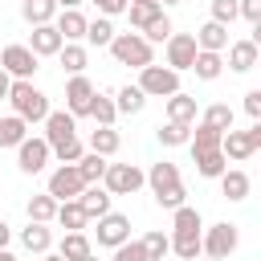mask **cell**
<instances>
[{"mask_svg": "<svg viewBox=\"0 0 261 261\" xmlns=\"http://www.w3.org/2000/svg\"><path fill=\"white\" fill-rule=\"evenodd\" d=\"M257 61H261V49L245 37V41H228V69L232 73H249V69H257Z\"/></svg>", "mask_w": 261, "mask_h": 261, "instance_id": "16", "label": "cell"}, {"mask_svg": "<svg viewBox=\"0 0 261 261\" xmlns=\"http://www.w3.org/2000/svg\"><path fill=\"white\" fill-rule=\"evenodd\" d=\"M237 16H245L249 24H261V0H237Z\"/></svg>", "mask_w": 261, "mask_h": 261, "instance_id": "48", "label": "cell"}, {"mask_svg": "<svg viewBox=\"0 0 261 261\" xmlns=\"http://www.w3.org/2000/svg\"><path fill=\"white\" fill-rule=\"evenodd\" d=\"M57 61H61V69L73 77V73H86V65H90V53H86V45H61Z\"/></svg>", "mask_w": 261, "mask_h": 261, "instance_id": "31", "label": "cell"}, {"mask_svg": "<svg viewBox=\"0 0 261 261\" xmlns=\"http://www.w3.org/2000/svg\"><path fill=\"white\" fill-rule=\"evenodd\" d=\"M41 261H61V257L57 253H41Z\"/></svg>", "mask_w": 261, "mask_h": 261, "instance_id": "56", "label": "cell"}, {"mask_svg": "<svg viewBox=\"0 0 261 261\" xmlns=\"http://www.w3.org/2000/svg\"><path fill=\"white\" fill-rule=\"evenodd\" d=\"M188 147H192V155H200V151H220V130H212V126H204V122H192Z\"/></svg>", "mask_w": 261, "mask_h": 261, "instance_id": "34", "label": "cell"}, {"mask_svg": "<svg viewBox=\"0 0 261 261\" xmlns=\"http://www.w3.org/2000/svg\"><path fill=\"white\" fill-rule=\"evenodd\" d=\"M41 139L49 143V155H53L57 147H65V143L77 139V118H73L69 110H49V114H45V135H41Z\"/></svg>", "mask_w": 261, "mask_h": 261, "instance_id": "9", "label": "cell"}, {"mask_svg": "<svg viewBox=\"0 0 261 261\" xmlns=\"http://www.w3.org/2000/svg\"><path fill=\"white\" fill-rule=\"evenodd\" d=\"M94 82L86 77V73H73L69 82H65V110L73 114V118H90V102H94Z\"/></svg>", "mask_w": 261, "mask_h": 261, "instance_id": "11", "label": "cell"}, {"mask_svg": "<svg viewBox=\"0 0 261 261\" xmlns=\"http://www.w3.org/2000/svg\"><path fill=\"white\" fill-rule=\"evenodd\" d=\"M253 151H261V122H253L249 130H224L220 135V155L232 163H245Z\"/></svg>", "mask_w": 261, "mask_h": 261, "instance_id": "5", "label": "cell"}, {"mask_svg": "<svg viewBox=\"0 0 261 261\" xmlns=\"http://www.w3.org/2000/svg\"><path fill=\"white\" fill-rule=\"evenodd\" d=\"M86 24H90V16H86L82 8H61V12L53 16V29L61 33L65 45H82V41H86Z\"/></svg>", "mask_w": 261, "mask_h": 261, "instance_id": "14", "label": "cell"}, {"mask_svg": "<svg viewBox=\"0 0 261 261\" xmlns=\"http://www.w3.org/2000/svg\"><path fill=\"white\" fill-rule=\"evenodd\" d=\"M45 192L61 204V200H77L82 192H86V179L77 175V167L73 163H57L53 171H49V184H45Z\"/></svg>", "mask_w": 261, "mask_h": 261, "instance_id": "8", "label": "cell"}, {"mask_svg": "<svg viewBox=\"0 0 261 261\" xmlns=\"http://www.w3.org/2000/svg\"><path fill=\"white\" fill-rule=\"evenodd\" d=\"M20 245H24L29 253H49V249H53V228L29 220V228H20Z\"/></svg>", "mask_w": 261, "mask_h": 261, "instance_id": "26", "label": "cell"}, {"mask_svg": "<svg viewBox=\"0 0 261 261\" xmlns=\"http://www.w3.org/2000/svg\"><path fill=\"white\" fill-rule=\"evenodd\" d=\"M171 253H175L179 261H196V257H204V249H200V232H171Z\"/></svg>", "mask_w": 261, "mask_h": 261, "instance_id": "37", "label": "cell"}, {"mask_svg": "<svg viewBox=\"0 0 261 261\" xmlns=\"http://www.w3.org/2000/svg\"><path fill=\"white\" fill-rule=\"evenodd\" d=\"M200 122L224 135V130H232V106H228V102H212V106H204V114H200Z\"/></svg>", "mask_w": 261, "mask_h": 261, "instance_id": "33", "label": "cell"}, {"mask_svg": "<svg viewBox=\"0 0 261 261\" xmlns=\"http://www.w3.org/2000/svg\"><path fill=\"white\" fill-rule=\"evenodd\" d=\"M192 73H196L200 82H216V77L224 73V57H220V53H196Z\"/></svg>", "mask_w": 261, "mask_h": 261, "instance_id": "32", "label": "cell"}, {"mask_svg": "<svg viewBox=\"0 0 261 261\" xmlns=\"http://www.w3.org/2000/svg\"><path fill=\"white\" fill-rule=\"evenodd\" d=\"M90 118H94L98 126H114V118H118L114 98H110V94H94V102H90Z\"/></svg>", "mask_w": 261, "mask_h": 261, "instance_id": "41", "label": "cell"}, {"mask_svg": "<svg viewBox=\"0 0 261 261\" xmlns=\"http://www.w3.org/2000/svg\"><path fill=\"white\" fill-rule=\"evenodd\" d=\"M167 102V122H184V126H192L196 122V98L192 94H171V98H163Z\"/></svg>", "mask_w": 261, "mask_h": 261, "instance_id": "21", "label": "cell"}, {"mask_svg": "<svg viewBox=\"0 0 261 261\" xmlns=\"http://www.w3.org/2000/svg\"><path fill=\"white\" fill-rule=\"evenodd\" d=\"M20 16H24V24H53L57 4L53 0H20Z\"/></svg>", "mask_w": 261, "mask_h": 261, "instance_id": "28", "label": "cell"}, {"mask_svg": "<svg viewBox=\"0 0 261 261\" xmlns=\"http://www.w3.org/2000/svg\"><path fill=\"white\" fill-rule=\"evenodd\" d=\"M82 155H86L82 139H73V143H65V147H57V151H53V159H57V163H77Z\"/></svg>", "mask_w": 261, "mask_h": 261, "instance_id": "47", "label": "cell"}, {"mask_svg": "<svg viewBox=\"0 0 261 261\" xmlns=\"http://www.w3.org/2000/svg\"><path fill=\"white\" fill-rule=\"evenodd\" d=\"M163 53H167V69H175V73H184V69H192V61H196V37L192 33H171L167 41H163Z\"/></svg>", "mask_w": 261, "mask_h": 261, "instance_id": "10", "label": "cell"}, {"mask_svg": "<svg viewBox=\"0 0 261 261\" xmlns=\"http://www.w3.org/2000/svg\"><path fill=\"white\" fill-rule=\"evenodd\" d=\"M90 4L98 8V16H110V20L126 12V0H90Z\"/></svg>", "mask_w": 261, "mask_h": 261, "instance_id": "49", "label": "cell"}, {"mask_svg": "<svg viewBox=\"0 0 261 261\" xmlns=\"http://www.w3.org/2000/svg\"><path fill=\"white\" fill-rule=\"evenodd\" d=\"M24 45H29V49L37 53V61H41V57H57L65 41H61V33H57L53 24H33V33H29Z\"/></svg>", "mask_w": 261, "mask_h": 261, "instance_id": "15", "label": "cell"}, {"mask_svg": "<svg viewBox=\"0 0 261 261\" xmlns=\"http://www.w3.org/2000/svg\"><path fill=\"white\" fill-rule=\"evenodd\" d=\"M53 4H57V12H61V8H82L86 0H53Z\"/></svg>", "mask_w": 261, "mask_h": 261, "instance_id": "53", "label": "cell"}, {"mask_svg": "<svg viewBox=\"0 0 261 261\" xmlns=\"http://www.w3.org/2000/svg\"><path fill=\"white\" fill-rule=\"evenodd\" d=\"M192 37H196V49H200V53H224V49H228V29L216 24V20L200 24Z\"/></svg>", "mask_w": 261, "mask_h": 261, "instance_id": "17", "label": "cell"}, {"mask_svg": "<svg viewBox=\"0 0 261 261\" xmlns=\"http://www.w3.org/2000/svg\"><path fill=\"white\" fill-rule=\"evenodd\" d=\"M0 69L12 82H33V73L41 69V61H37V53L29 45H4L0 49Z\"/></svg>", "mask_w": 261, "mask_h": 261, "instance_id": "6", "label": "cell"}, {"mask_svg": "<svg viewBox=\"0 0 261 261\" xmlns=\"http://www.w3.org/2000/svg\"><path fill=\"white\" fill-rule=\"evenodd\" d=\"M196 159V171L204 175V179H220L224 171H228V159L220 155V151H200V155H192Z\"/></svg>", "mask_w": 261, "mask_h": 261, "instance_id": "35", "label": "cell"}, {"mask_svg": "<svg viewBox=\"0 0 261 261\" xmlns=\"http://www.w3.org/2000/svg\"><path fill=\"white\" fill-rule=\"evenodd\" d=\"M110 261H147V253H143V245L139 241H122L118 249H114V257Z\"/></svg>", "mask_w": 261, "mask_h": 261, "instance_id": "46", "label": "cell"}, {"mask_svg": "<svg viewBox=\"0 0 261 261\" xmlns=\"http://www.w3.org/2000/svg\"><path fill=\"white\" fill-rule=\"evenodd\" d=\"M135 86H139L147 98H171V94H179V73L167 69V65H143Z\"/></svg>", "mask_w": 261, "mask_h": 261, "instance_id": "4", "label": "cell"}, {"mask_svg": "<svg viewBox=\"0 0 261 261\" xmlns=\"http://www.w3.org/2000/svg\"><path fill=\"white\" fill-rule=\"evenodd\" d=\"M8 90H12V77H8V73H4V69H0V102H4V98H8Z\"/></svg>", "mask_w": 261, "mask_h": 261, "instance_id": "51", "label": "cell"}, {"mask_svg": "<svg viewBox=\"0 0 261 261\" xmlns=\"http://www.w3.org/2000/svg\"><path fill=\"white\" fill-rule=\"evenodd\" d=\"M245 114H249L253 122H261V90H249V94H245Z\"/></svg>", "mask_w": 261, "mask_h": 261, "instance_id": "50", "label": "cell"}, {"mask_svg": "<svg viewBox=\"0 0 261 261\" xmlns=\"http://www.w3.org/2000/svg\"><path fill=\"white\" fill-rule=\"evenodd\" d=\"M49 159H53V155H49V143H45L41 135H37V139L29 135V139L16 147V167H20L24 175H41V171L49 167Z\"/></svg>", "mask_w": 261, "mask_h": 261, "instance_id": "12", "label": "cell"}, {"mask_svg": "<svg viewBox=\"0 0 261 261\" xmlns=\"http://www.w3.org/2000/svg\"><path fill=\"white\" fill-rule=\"evenodd\" d=\"M208 8H212V20H216V24H224V29L237 20V0H212Z\"/></svg>", "mask_w": 261, "mask_h": 261, "instance_id": "45", "label": "cell"}, {"mask_svg": "<svg viewBox=\"0 0 261 261\" xmlns=\"http://www.w3.org/2000/svg\"><path fill=\"white\" fill-rule=\"evenodd\" d=\"M24 139H29V122H20L16 114H4L0 118V151H16Z\"/></svg>", "mask_w": 261, "mask_h": 261, "instance_id": "22", "label": "cell"}, {"mask_svg": "<svg viewBox=\"0 0 261 261\" xmlns=\"http://www.w3.org/2000/svg\"><path fill=\"white\" fill-rule=\"evenodd\" d=\"M0 261H20V257H16L12 249H0Z\"/></svg>", "mask_w": 261, "mask_h": 261, "instance_id": "54", "label": "cell"}, {"mask_svg": "<svg viewBox=\"0 0 261 261\" xmlns=\"http://www.w3.org/2000/svg\"><path fill=\"white\" fill-rule=\"evenodd\" d=\"M106 163L110 159H102V155H94V151H86L73 167H77V175L86 179V184H102V175H106Z\"/></svg>", "mask_w": 261, "mask_h": 261, "instance_id": "38", "label": "cell"}, {"mask_svg": "<svg viewBox=\"0 0 261 261\" xmlns=\"http://www.w3.org/2000/svg\"><path fill=\"white\" fill-rule=\"evenodd\" d=\"M143 184H151V196H155V192L175 188V184H184V179H179V167H175L171 159H159V163H151V171H143Z\"/></svg>", "mask_w": 261, "mask_h": 261, "instance_id": "20", "label": "cell"}, {"mask_svg": "<svg viewBox=\"0 0 261 261\" xmlns=\"http://www.w3.org/2000/svg\"><path fill=\"white\" fill-rule=\"evenodd\" d=\"M94 237H98L102 249H118L122 241H130V216H122V212H106V216H98Z\"/></svg>", "mask_w": 261, "mask_h": 261, "instance_id": "13", "label": "cell"}, {"mask_svg": "<svg viewBox=\"0 0 261 261\" xmlns=\"http://www.w3.org/2000/svg\"><path fill=\"white\" fill-rule=\"evenodd\" d=\"M196 261H208V257H196Z\"/></svg>", "mask_w": 261, "mask_h": 261, "instance_id": "59", "label": "cell"}, {"mask_svg": "<svg viewBox=\"0 0 261 261\" xmlns=\"http://www.w3.org/2000/svg\"><path fill=\"white\" fill-rule=\"evenodd\" d=\"M24 212H29L33 224H53V216H57V200H53L49 192H37V196H29Z\"/></svg>", "mask_w": 261, "mask_h": 261, "instance_id": "24", "label": "cell"}, {"mask_svg": "<svg viewBox=\"0 0 261 261\" xmlns=\"http://www.w3.org/2000/svg\"><path fill=\"white\" fill-rule=\"evenodd\" d=\"M102 188L110 196H135L143 188V167H135V163H106Z\"/></svg>", "mask_w": 261, "mask_h": 261, "instance_id": "7", "label": "cell"}, {"mask_svg": "<svg viewBox=\"0 0 261 261\" xmlns=\"http://www.w3.org/2000/svg\"><path fill=\"white\" fill-rule=\"evenodd\" d=\"M82 261H98V257H94V253H86V257H82Z\"/></svg>", "mask_w": 261, "mask_h": 261, "instance_id": "58", "label": "cell"}, {"mask_svg": "<svg viewBox=\"0 0 261 261\" xmlns=\"http://www.w3.org/2000/svg\"><path fill=\"white\" fill-rule=\"evenodd\" d=\"M126 4H155V0H126Z\"/></svg>", "mask_w": 261, "mask_h": 261, "instance_id": "57", "label": "cell"}, {"mask_svg": "<svg viewBox=\"0 0 261 261\" xmlns=\"http://www.w3.org/2000/svg\"><path fill=\"white\" fill-rule=\"evenodd\" d=\"M53 220H57V224H61L65 232H86V224H90L77 200H61V204H57V216H53Z\"/></svg>", "mask_w": 261, "mask_h": 261, "instance_id": "25", "label": "cell"}, {"mask_svg": "<svg viewBox=\"0 0 261 261\" xmlns=\"http://www.w3.org/2000/svg\"><path fill=\"white\" fill-rule=\"evenodd\" d=\"M155 139H159L163 147H188V139H192V126H184V122H163V126L155 130Z\"/></svg>", "mask_w": 261, "mask_h": 261, "instance_id": "42", "label": "cell"}, {"mask_svg": "<svg viewBox=\"0 0 261 261\" xmlns=\"http://www.w3.org/2000/svg\"><path fill=\"white\" fill-rule=\"evenodd\" d=\"M237 245H241V228L228 224V220H220V224H212V228L200 232V249H204L208 261H228L237 253Z\"/></svg>", "mask_w": 261, "mask_h": 261, "instance_id": "3", "label": "cell"}, {"mask_svg": "<svg viewBox=\"0 0 261 261\" xmlns=\"http://www.w3.org/2000/svg\"><path fill=\"white\" fill-rule=\"evenodd\" d=\"M171 33H175V29H171V16H167V8H163V12H159V16H155V20H151V24H147L139 37H143L147 45H163Z\"/></svg>", "mask_w": 261, "mask_h": 261, "instance_id": "40", "label": "cell"}, {"mask_svg": "<svg viewBox=\"0 0 261 261\" xmlns=\"http://www.w3.org/2000/svg\"><path fill=\"white\" fill-rule=\"evenodd\" d=\"M86 253H94L86 232H65V237L57 241V257H61V261H82Z\"/></svg>", "mask_w": 261, "mask_h": 261, "instance_id": "27", "label": "cell"}, {"mask_svg": "<svg viewBox=\"0 0 261 261\" xmlns=\"http://www.w3.org/2000/svg\"><path fill=\"white\" fill-rule=\"evenodd\" d=\"M159 12H163L159 4H126V16H130V29H135V33H143Z\"/></svg>", "mask_w": 261, "mask_h": 261, "instance_id": "43", "label": "cell"}, {"mask_svg": "<svg viewBox=\"0 0 261 261\" xmlns=\"http://www.w3.org/2000/svg\"><path fill=\"white\" fill-rule=\"evenodd\" d=\"M8 241H12V228L0 220V249H8Z\"/></svg>", "mask_w": 261, "mask_h": 261, "instance_id": "52", "label": "cell"}, {"mask_svg": "<svg viewBox=\"0 0 261 261\" xmlns=\"http://www.w3.org/2000/svg\"><path fill=\"white\" fill-rule=\"evenodd\" d=\"M8 106H12V114L20 118V122H45V114L53 110L49 106V94L45 90H37L33 82H12V90H8V98H4Z\"/></svg>", "mask_w": 261, "mask_h": 261, "instance_id": "1", "label": "cell"}, {"mask_svg": "<svg viewBox=\"0 0 261 261\" xmlns=\"http://www.w3.org/2000/svg\"><path fill=\"white\" fill-rule=\"evenodd\" d=\"M159 8H175V4H184V0H155Z\"/></svg>", "mask_w": 261, "mask_h": 261, "instance_id": "55", "label": "cell"}, {"mask_svg": "<svg viewBox=\"0 0 261 261\" xmlns=\"http://www.w3.org/2000/svg\"><path fill=\"white\" fill-rule=\"evenodd\" d=\"M139 245H143V253H147V261H163V257L171 253V237H167L163 228H151V232H147V237H143Z\"/></svg>", "mask_w": 261, "mask_h": 261, "instance_id": "39", "label": "cell"}, {"mask_svg": "<svg viewBox=\"0 0 261 261\" xmlns=\"http://www.w3.org/2000/svg\"><path fill=\"white\" fill-rule=\"evenodd\" d=\"M114 20L110 16H94L90 24H86V45H94V49H106L110 41H114Z\"/></svg>", "mask_w": 261, "mask_h": 261, "instance_id": "29", "label": "cell"}, {"mask_svg": "<svg viewBox=\"0 0 261 261\" xmlns=\"http://www.w3.org/2000/svg\"><path fill=\"white\" fill-rule=\"evenodd\" d=\"M118 147H122V135H118L114 126H98V130H90V151H94V155L110 159V155H118Z\"/></svg>", "mask_w": 261, "mask_h": 261, "instance_id": "23", "label": "cell"}, {"mask_svg": "<svg viewBox=\"0 0 261 261\" xmlns=\"http://www.w3.org/2000/svg\"><path fill=\"white\" fill-rule=\"evenodd\" d=\"M110 192L102 188V184H86V192L77 196V204H82V212H86V220H98V216H106L110 212Z\"/></svg>", "mask_w": 261, "mask_h": 261, "instance_id": "19", "label": "cell"}, {"mask_svg": "<svg viewBox=\"0 0 261 261\" xmlns=\"http://www.w3.org/2000/svg\"><path fill=\"white\" fill-rule=\"evenodd\" d=\"M143 106H147V94L139 86H118L114 90V110L118 114H139Z\"/></svg>", "mask_w": 261, "mask_h": 261, "instance_id": "30", "label": "cell"}, {"mask_svg": "<svg viewBox=\"0 0 261 261\" xmlns=\"http://www.w3.org/2000/svg\"><path fill=\"white\" fill-rule=\"evenodd\" d=\"M171 232H204V216H200V208H192V204L175 208V212H171Z\"/></svg>", "mask_w": 261, "mask_h": 261, "instance_id": "36", "label": "cell"}, {"mask_svg": "<svg viewBox=\"0 0 261 261\" xmlns=\"http://www.w3.org/2000/svg\"><path fill=\"white\" fill-rule=\"evenodd\" d=\"M155 204H159V208H167V212H175V208H184V204H188V188H184V184L163 188V192H155Z\"/></svg>", "mask_w": 261, "mask_h": 261, "instance_id": "44", "label": "cell"}, {"mask_svg": "<svg viewBox=\"0 0 261 261\" xmlns=\"http://www.w3.org/2000/svg\"><path fill=\"white\" fill-rule=\"evenodd\" d=\"M110 57L126 69H143V65H155V45H147L139 33H114V41L106 45Z\"/></svg>", "mask_w": 261, "mask_h": 261, "instance_id": "2", "label": "cell"}, {"mask_svg": "<svg viewBox=\"0 0 261 261\" xmlns=\"http://www.w3.org/2000/svg\"><path fill=\"white\" fill-rule=\"evenodd\" d=\"M249 192H253V179H249V171H241V167H228V171L220 175V196H224V200L241 204V200H249Z\"/></svg>", "mask_w": 261, "mask_h": 261, "instance_id": "18", "label": "cell"}]
</instances>
